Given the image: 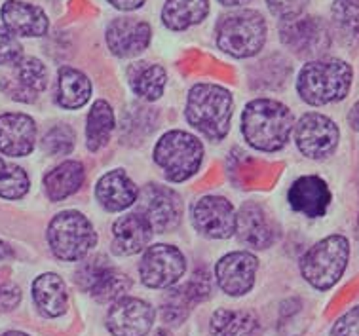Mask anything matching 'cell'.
<instances>
[{
    "label": "cell",
    "mask_w": 359,
    "mask_h": 336,
    "mask_svg": "<svg viewBox=\"0 0 359 336\" xmlns=\"http://www.w3.org/2000/svg\"><path fill=\"white\" fill-rule=\"evenodd\" d=\"M259 260L248 251H234L224 255L215 266V279L219 289L229 297H243L255 285Z\"/></svg>",
    "instance_id": "cell-17"
},
{
    "label": "cell",
    "mask_w": 359,
    "mask_h": 336,
    "mask_svg": "<svg viewBox=\"0 0 359 336\" xmlns=\"http://www.w3.org/2000/svg\"><path fill=\"white\" fill-rule=\"evenodd\" d=\"M33 300L42 316L59 317L69 308L67 285L57 274H42L33 281Z\"/></svg>",
    "instance_id": "cell-25"
},
{
    "label": "cell",
    "mask_w": 359,
    "mask_h": 336,
    "mask_svg": "<svg viewBox=\"0 0 359 336\" xmlns=\"http://www.w3.org/2000/svg\"><path fill=\"white\" fill-rule=\"evenodd\" d=\"M280 39L294 55L306 59H321L331 48V31L321 18L297 15L283 20L280 25Z\"/></svg>",
    "instance_id": "cell-8"
},
{
    "label": "cell",
    "mask_w": 359,
    "mask_h": 336,
    "mask_svg": "<svg viewBox=\"0 0 359 336\" xmlns=\"http://www.w3.org/2000/svg\"><path fill=\"white\" fill-rule=\"evenodd\" d=\"M234 99L226 88L217 84H196L187 99V120L209 141H222L230 130Z\"/></svg>",
    "instance_id": "cell-3"
},
{
    "label": "cell",
    "mask_w": 359,
    "mask_h": 336,
    "mask_svg": "<svg viewBox=\"0 0 359 336\" xmlns=\"http://www.w3.org/2000/svg\"><path fill=\"white\" fill-rule=\"evenodd\" d=\"M222 6H229V8H236V6H243V4H249V2H253V0H219Z\"/></svg>",
    "instance_id": "cell-42"
},
{
    "label": "cell",
    "mask_w": 359,
    "mask_h": 336,
    "mask_svg": "<svg viewBox=\"0 0 359 336\" xmlns=\"http://www.w3.org/2000/svg\"><path fill=\"white\" fill-rule=\"evenodd\" d=\"M213 285L205 270H196L192 278L181 287L171 289L162 300V319L168 325H181L189 317L196 304L205 302L211 297Z\"/></svg>",
    "instance_id": "cell-13"
},
{
    "label": "cell",
    "mask_w": 359,
    "mask_h": 336,
    "mask_svg": "<svg viewBox=\"0 0 359 336\" xmlns=\"http://www.w3.org/2000/svg\"><path fill=\"white\" fill-rule=\"evenodd\" d=\"M114 126H116V120H114V110L111 103L104 99L95 101L86 120V147L92 152H97L107 147V142L111 141Z\"/></svg>",
    "instance_id": "cell-30"
},
{
    "label": "cell",
    "mask_w": 359,
    "mask_h": 336,
    "mask_svg": "<svg viewBox=\"0 0 359 336\" xmlns=\"http://www.w3.org/2000/svg\"><path fill=\"white\" fill-rule=\"evenodd\" d=\"M151 25L133 18L114 20L107 29V46L116 58H135L143 53L151 44Z\"/></svg>",
    "instance_id": "cell-19"
},
{
    "label": "cell",
    "mask_w": 359,
    "mask_h": 336,
    "mask_svg": "<svg viewBox=\"0 0 359 336\" xmlns=\"http://www.w3.org/2000/svg\"><path fill=\"white\" fill-rule=\"evenodd\" d=\"M350 259V243L344 236H327L310 247L301 260V274L318 291H327L339 283Z\"/></svg>",
    "instance_id": "cell-4"
},
{
    "label": "cell",
    "mask_w": 359,
    "mask_h": 336,
    "mask_svg": "<svg viewBox=\"0 0 359 336\" xmlns=\"http://www.w3.org/2000/svg\"><path fill=\"white\" fill-rule=\"evenodd\" d=\"M46 86V67L36 58H21L0 82V88L8 98L20 103H34Z\"/></svg>",
    "instance_id": "cell-16"
},
{
    "label": "cell",
    "mask_w": 359,
    "mask_h": 336,
    "mask_svg": "<svg viewBox=\"0 0 359 336\" xmlns=\"http://www.w3.org/2000/svg\"><path fill=\"white\" fill-rule=\"evenodd\" d=\"M209 13V0H165L163 25L171 31H184L202 23Z\"/></svg>",
    "instance_id": "cell-29"
},
{
    "label": "cell",
    "mask_w": 359,
    "mask_h": 336,
    "mask_svg": "<svg viewBox=\"0 0 359 336\" xmlns=\"http://www.w3.org/2000/svg\"><path fill=\"white\" fill-rule=\"evenodd\" d=\"M29 187H31V181L25 169L12 162H6L0 156V198L20 200L29 192Z\"/></svg>",
    "instance_id": "cell-33"
},
{
    "label": "cell",
    "mask_w": 359,
    "mask_h": 336,
    "mask_svg": "<svg viewBox=\"0 0 359 336\" xmlns=\"http://www.w3.org/2000/svg\"><path fill=\"white\" fill-rule=\"evenodd\" d=\"M266 4L274 15L281 20H291V18L302 15L308 0H266Z\"/></svg>",
    "instance_id": "cell-36"
},
{
    "label": "cell",
    "mask_w": 359,
    "mask_h": 336,
    "mask_svg": "<svg viewBox=\"0 0 359 336\" xmlns=\"http://www.w3.org/2000/svg\"><path fill=\"white\" fill-rule=\"evenodd\" d=\"M156 319V310L141 298L122 297L107 314V329L112 336H147Z\"/></svg>",
    "instance_id": "cell-14"
},
{
    "label": "cell",
    "mask_w": 359,
    "mask_h": 336,
    "mask_svg": "<svg viewBox=\"0 0 359 336\" xmlns=\"http://www.w3.org/2000/svg\"><path fill=\"white\" fill-rule=\"evenodd\" d=\"M353 71L346 61L321 58L308 61L297 78V91L312 107L339 103L352 88Z\"/></svg>",
    "instance_id": "cell-2"
},
{
    "label": "cell",
    "mask_w": 359,
    "mask_h": 336,
    "mask_svg": "<svg viewBox=\"0 0 359 336\" xmlns=\"http://www.w3.org/2000/svg\"><path fill=\"white\" fill-rule=\"evenodd\" d=\"M266 42V21L255 10L232 13L217 27V44L236 59L253 58Z\"/></svg>",
    "instance_id": "cell-7"
},
{
    "label": "cell",
    "mask_w": 359,
    "mask_h": 336,
    "mask_svg": "<svg viewBox=\"0 0 359 336\" xmlns=\"http://www.w3.org/2000/svg\"><path fill=\"white\" fill-rule=\"evenodd\" d=\"M192 224L205 238H232L236 232L234 206L222 196H203L192 206Z\"/></svg>",
    "instance_id": "cell-15"
},
{
    "label": "cell",
    "mask_w": 359,
    "mask_h": 336,
    "mask_svg": "<svg viewBox=\"0 0 359 336\" xmlns=\"http://www.w3.org/2000/svg\"><path fill=\"white\" fill-rule=\"evenodd\" d=\"M154 162L168 181L183 182L194 177L202 166L203 145L187 131H168L154 147Z\"/></svg>",
    "instance_id": "cell-6"
},
{
    "label": "cell",
    "mask_w": 359,
    "mask_h": 336,
    "mask_svg": "<svg viewBox=\"0 0 359 336\" xmlns=\"http://www.w3.org/2000/svg\"><path fill=\"white\" fill-rule=\"evenodd\" d=\"M135 213L143 217L152 230L158 234L171 232L179 227L183 217V200L175 190L162 184H147L139 190L137 201H135Z\"/></svg>",
    "instance_id": "cell-9"
},
{
    "label": "cell",
    "mask_w": 359,
    "mask_h": 336,
    "mask_svg": "<svg viewBox=\"0 0 359 336\" xmlns=\"http://www.w3.org/2000/svg\"><path fill=\"white\" fill-rule=\"evenodd\" d=\"M97 243L90 219L80 211H61L48 227V246L59 260H82Z\"/></svg>",
    "instance_id": "cell-5"
},
{
    "label": "cell",
    "mask_w": 359,
    "mask_h": 336,
    "mask_svg": "<svg viewBox=\"0 0 359 336\" xmlns=\"http://www.w3.org/2000/svg\"><path fill=\"white\" fill-rule=\"evenodd\" d=\"M23 58V48L15 34L0 25V65H15Z\"/></svg>",
    "instance_id": "cell-35"
},
{
    "label": "cell",
    "mask_w": 359,
    "mask_h": 336,
    "mask_svg": "<svg viewBox=\"0 0 359 336\" xmlns=\"http://www.w3.org/2000/svg\"><path fill=\"white\" fill-rule=\"evenodd\" d=\"M92 95V82L84 72L72 67H63L57 72L55 82V101L63 109L74 110L84 107Z\"/></svg>",
    "instance_id": "cell-26"
},
{
    "label": "cell",
    "mask_w": 359,
    "mask_h": 336,
    "mask_svg": "<svg viewBox=\"0 0 359 336\" xmlns=\"http://www.w3.org/2000/svg\"><path fill=\"white\" fill-rule=\"evenodd\" d=\"M331 190L321 177L318 175H304L291 184L287 192L289 206L297 213H302L310 219H318L327 213L331 206Z\"/></svg>",
    "instance_id": "cell-20"
},
{
    "label": "cell",
    "mask_w": 359,
    "mask_h": 336,
    "mask_svg": "<svg viewBox=\"0 0 359 336\" xmlns=\"http://www.w3.org/2000/svg\"><path fill=\"white\" fill-rule=\"evenodd\" d=\"M112 6L118 10H124V12H131V10H137L144 4V0H109Z\"/></svg>",
    "instance_id": "cell-39"
},
{
    "label": "cell",
    "mask_w": 359,
    "mask_h": 336,
    "mask_svg": "<svg viewBox=\"0 0 359 336\" xmlns=\"http://www.w3.org/2000/svg\"><path fill=\"white\" fill-rule=\"evenodd\" d=\"M2 21L8 31L15 36L39 39L48 33V15L44 10L21 0H8L2 6Z\"/></svg>",
    "instance_id": "cell-22"
},
{
    "label": "cell",
    "mask_w": 359,
    "mask_h": 336,
    "mask_svg": "<svg viewBox=\"0 0 359 336\" xmlns=\"http://www.w3.org/2000/svg\"><path fill=\"white\" fill-rule=\"evenodd\" d=\"M293 130L297 147L310 160H325L339 147L340 131L337 123L320 112L304 114Z\"/></svg>",
    "instance_id": "cell-12"
},
{
    "label": "cell",
    "mask_w": 359,
    "mask_h": 336,
    "mask_svg": "<svg viewBox=\"0 0 359 336\" xmlns=\"http://www.w3.org/2000/svg\"><path fill=\"white\" fill-rule=\"evenodd\" d=\"M187 271V259L173 246L158 243L144 251L139 262V278L151 289H171Z\"/></svg>",
    "instance_id": "cell-10"
},
{
    "label": "cell",
    "mask_w": 359,
    "mask_h": 336,
    "mask_svg": "<svg viewBox=\"0 0 359 336\" xmlns=\"http://www.w3.org/2000/svg\"><path fill=\"white\" fill-rule=\"evenodd\" d=\"M259 329V319L255 314L245 310H221L213 311L209 319V336H253Z\"/></svg>",
    "instance_id": "cell-31"
},
{
    "label": "cell",
    "mask_w": 359,
    "mask_h": 336,
    "mask_svg": "<svg viewBox=\"0 0 359 336\" xmlns=\"http://www.w3.org/2000/svg\"><path fill=\"white\" fill-rule=\"evenodd\" d=\"M236 232L242 243L253 249H268L280 238V228L266 209L257 201H245L236 215Z\"/></svg>",
    "instance_id": "cell-18"
},
{
    "label": "cell",
    "mask_w": 359,
    "mask_h": 336,
    "mask_svg": "<svg viewBox=\"0 0 359 336\" xmlns=\"http://www.w3.org/2000/svg\"><path fill=\"white\" fill-rule=\"evenodd\" d=\"M2 336H31V335H27V332H21V330H8V332H4Z\"/></svg>",
    "instance_id": "cell-43"
},
{
    "label": "cell",
    "mask_w": 359,
    "mask_h": 336,
    "mask_svg": "<svg viewBox=\"0 0 359 336\" xmlns=\"http://www.w3.org/2000/svg\"><path fill=\"white\" fill-rule=\"evenodd\" d=\"M331 336H359V306L348 310L334 321Z\"/></svg>",
    "instance_id": "cell-37"
},
{
    "label": "cell",
    "mask_w": 359,
    "mask_h": 336,
    "mask_svg": "<svg viewBox=\"0 0 359 336\" xmlns=\"http://www.w3.org/2000/svg\"><path fill=\"white\" fill-rule=\"evenodd\" d=\"M331 23L342 44L359 46V0H334L331 6Z\"/></svg>",
    "instance_id": "cell-32"
},
{
    "label": "cell",
    "mask_w": 359,
    "mask_h": 336,
    "mask_svg": "<svg viewBox=\"0 0 359 336\" xmlns=\"http://www.w3.org/2000/svg\"><path fill=\"white\" fill-rule=\"evenodd\" d=\"M293 128L291 109L276 99H253L242 112L243 139L262 152H278L283 149Z\"/></svg>",
    "instance_id": "cell-1"
},
{
    "label": "cell",
    "mask_w": 359,
    "mask_h": 336,
    "mask_svg": "<svg viewBox=\"0 0 359 336\" xmlns=\"http://www.w3.org/2000/svg\"><path fill=\"white\" fill-rule=\"evenodd\" d=\"M74 141H76V133L71 126L59 123V126H53L52 130L44 135L42 150L48 156H67L74 150Z\"/></svg>",
    "instance_id": "cell-34"
},
{
    "label": "cell",
    "mask_w": 359,
    "mask_h": 336,
    "mask_svg": "<svg viewBox=\"0 0 359 336\" xmlns=\"http://www.w3.org/2000/svg\"><path fill=\"white\" fill-rule=\"evenodd\" d=\"M95 196L103 209L118 213L131 207L137 201L139 188L131 181L126 171L122 169H112L99 179L95 187Z\"/></svg>",
    "instance_id": "cell-24"
},
{
    "label": "cell",
    "mask_w": 359,
    "mask_h": 336,
    "mask_svg": "<svg viewBox=\"0 0 359 336\" xmlns=\"http://www.w3.org/2000/svg\"><path fill=\"white\" fill-rule=\"evenodd\" d=\"M355 234H358V241H359V217H358V227H355Z\"/></svg>",
    "instance_id": "cell-44"
},
{
    "label": "cell",
    "mask_w": 359,
    "mask_h": 336,
    "mask_svg": "<svg viewBox=\"0 0 359 336\" xmlns=\"http://www.w3.org/2000/svg\"><path fill=\"white\" fill-rule=\"evenodd\" d=\"M76 283L82 291L90 293L97 302H116L130 291L131 279L124 271L116 270L103 257H95L86 262L76 274Z\"/></svg>",
    "instance_id": "cell-11"
},
{
    "label": "cell",
    "mask_w": 359,
    "mask_h": 336,
    "mask_svg": "<svg viewBox=\"0 0 359 336\" xmlns=\"http://www.w3.org/2000/svg\"><path fill=\"white\" fill-rule=\"evenodd\" d=\"M13 257V249L8 246L6 241H2L0 239V260H6V259H12Z\"/></svg>",
    "instance_id": "cell-41"
},
{
    "label": "cell",
    "mask_w": 359,
    "mask_h": 336,
    "mask_svg": "<svg viewBox=\"0 0 359 336\" xmlns=\"http://www.w3.org/2000/svg\"><path fill=\"white\" fill-rule=\"evenodd\" d=\"M348 123L353 131H359V101L348 112Z\"/></svg>",
    "instance_id": "cell-40"
},
{
    "label": "cell",
    "mask_w": 359,
    "mask_h": 336,
    "mask_svg": "<svg viewBox=\"0 0 359 336\" xmlns=\"http://www.w3.org/2000/svg\"><path fill=\"white\" fill-rule=\"evenodd\" d=\"M36 123L21 112L0 114V152L12 158H23L34 150Z\"/></svg>",
    "instance_id": "cell-21"
},
{
    "label": "cell",
    "mask_w": 359,
    "mask_h": 336,
    "mask_svg": "<svg viewBox=\"0 0 359 336\" xmlns=\"http://www.w3.org/2000/svg\"><path fill=\"white\" fill-rule=\"evenodd\" d=\"M21 302V289L18 285H0V311L15 310Z\"/></svg>",
    "instance_id": "cell-38"
},
{
    "label": "cell",
    "mask_w": 359,
    "mask_h": 336,
    "mask_svg": "<svg viewBox=\"0 0 359 336\" xmlns=\"http://www.w3.org/2000/svg\"><path fill=\"white\" fill-rule=\"evenodd\" d=\"M152 227L139 213H128L112 224V253L131 257L144 251L152 238Z\"/></svg>",
    "instance_id": "cell-23"
},
{
    "label": "cell",
    "mask_w": 359,
    "mask_h": 336,
    "mask_svg": "<svg viewBox=\"0 0 359 336\" xmlns=\"http://www.w3.org/2000/svg\"><path fill=\"white\" fill-rule=\"evenodd\" d=\"M128 80L137 98L144 101H156L163 95V90L168 84V72L162 65L139 61L130 67Z\"/></svg>",
    "instance_id": "cell-28"
},
{
    "label": "cell",
    "mask_w": 359,
    "mask_h": 336,
    "mask_svg": "<svg viewBox=\"0 0 359 336\" xmlns=\"http://www.w3.org/2000/svg\"><path fill=\"white\" fill-rule=\"evenodd\" d=\"M86 169L79 160H67L57 168L48 171L44 177V190L52 201H63L65 198L79 192L84 184Z\"/></svg>",
    "instance_id": "cell-27"
},
{
    "label": "cell",
    "mask_w": 359,
    "mask_h": 336,
    "mask_svg": "<svg viewBox=\"0 0 359 336\" xmlns=\"http://www.w3.org/2000/svg\"><path fill=\"white\" fill-rule=\"evenodd\" d=\"M156 336H170V335H168V332H163V330H160V332H158Z\"/></svg>",
    "instance_id": "cell-45"
}]
</instances>
